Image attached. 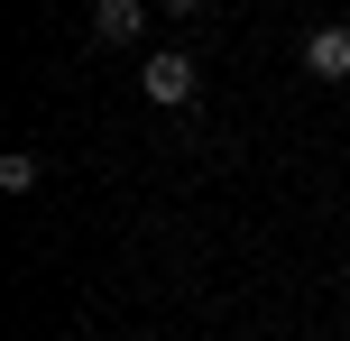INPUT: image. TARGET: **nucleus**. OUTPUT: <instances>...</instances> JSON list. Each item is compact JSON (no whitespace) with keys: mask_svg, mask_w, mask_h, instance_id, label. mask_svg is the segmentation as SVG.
Masks as SVG:
<instances>
[{"mask_svg":"<svg viewBox=\"0 0 350 341\" xmlns=\"http://www.w3.org/2000/svg\"><path fill=\"white\" fill-rule=\"evenodd\" d=\"M139 28H148V0H92V37L102 46H129Z\"/></svg>","mask_w":350,"mask_h":341,"instance_id":"obj_3","label":"nucleus"},{"mask_svg":"<svg viewBox=\"0 0 350 341\" xmlns=\"http://www.w3.org/2000/svg\"><path fill=\"white\" fill-rule=\"evenodd\" d=\"M304 74L314 83H350V28H314L304 37Z\"/></svg>","mask_w":350,"mask_h":341,"instance_id":"obj_2","label":"nucleus"},{"mask_svg":"<svg viewBox=\"0 0 350 341\" xmlns=\"http://www.w3.org/2000/svg\"><path fill=\"white\" fill-rule=\"evenodd\" d=\"M341 277H350V258H341Z\"/></svg>","mask_w":350,"mask_h":341,"instance_id":"obj_6","label":"nucleus"},{"mask_svg":"<svg viewBox=\"0 0 350 341\" xmlns=\"http://www.w3.org/2000/svg\"><path fill=\"white\" fill-rule=\"evenodd\" d=\"M166 10H203V0H166Z\"/></svg>","mask_w":350,"mask_h":341,"instance_id":"obj_5","label":"nucleus"},{"mask_svg":"<svg viewBox=\"0 0 350 341\" xmlns=\"http://www.w3.org/2000/svg\"><path fill=\"white\" fill-rule=\"evenodd\" d=\"M139 83H148V102H193V83H203V74H193V55H185V46H157Z\"/></svg>","mask_w":350,"mask_h":341,"instance_id":"obj_1","label":"nucleus"},{"mask_svg":"<svg viewBox=\"0 0 350 341\" xmlns=\"http://www.w3.org/2000/svg\"><path fill=\"white\" fill-rule=\"evenodd\" d=\"M37 176H46V157H37V148H10V157H0V185H10V194H28Z\"/></svg>","mask_w":350,"mask_h":341,"instance_id":"obj_4","label":"nucleus"}]
</instances>
